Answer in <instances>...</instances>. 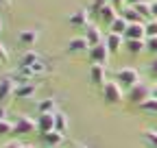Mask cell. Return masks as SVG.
<instances>
[{"label": "cell", "mask_w": 157, "mask_h": 148, "mask_svg": "<svg viewBox=\"0 0 157 148\" xmlns=\"http://www.w3.org/2000/svg\"><path fill=\"white\" fill-rule=\"evenodd\" d=\"M101 94H103L105 102H109V105H118V102L124 100V89L120 87V83H118V81H107V83L101 87Z\"/></svg>", "instance_id": "obj_1"}, {"label": "cell", "mask_w": 157, "mask_h": 148, "mask_svg": "<svg viewBox=\"0 0 157 148\" xmlns=\"http://www.w3.org/2000/svg\"><path fill=\"white\" fill-rule=\"evenodd\" d=\"M116 81L120 83L122 89H131L133 85L140 83V74H137V70H133V68H120L116 72Z\"/></svg>", "instance_id": "obj_2"}, {"label": "cell", "mask_w": 157, "mask_h": 148, "mask_svg": "<svg viewBox=\"0 0 157 148\" xmlns=\"http://www.w3.org/2000/svg\"><path fill=\"white\" fill-rule=\"evenodd\" d=\"M124 98H127L131 105H140V102H144L146 98H151V87H148L146 83H137V85H133L131 89H127Z\"/></svg>", "instance_id": "obj_3"}, {"label": "cell", "mask_w": 157, "mask_h": 148, "mask_svg": "<svg viewBox=\"0 0 157 148\" xmlns=\"http://www.w3.org/2000/svg\"><path fill=\"white\" fill-rule=\"evenodd\" d=\"M109 48H107V44L103 42V44H96V46H92L90 48V52H87V57H90V61L92 63H98V65H107V61H109Z\"/></svg>", "instance_id": "obj_4"}, {"label": "cell", "mask_w": 157, "mask_h": 148, "mask_svg": "<svg viewBox=\"0 0 157 148\" xmlns=\"http://www.w3.org/2000/svg\"><path fill=\"white\" fill-rule=\"evenodd\" d=\"M37 128V122L31 120L29 116H17V120L13 122V133L17 135H26V133H33Z\"/></svg>", "instance_id": "obj_5"}, {"label": "cell", "mask_w": 157, "mask_h": 148, "mask_svg": "<svg viewBox=\"0 0 157 148\" xmlns=\"http://www.w3.org/2000/svg\"><path fill=\"white\" fill-rule=\"evenodd\" d=\"M35 122H37V133L42 135V137L46 133L55 131V113H39Z\"/></svg>", "instance_id": "obj_6"}, {"label": "cell", "mask_w": 157, "mask_h": 148, "mask_svg": "<svg viewBox=\"0 0 157 148\" xmlns=\"http://www.w3.org/2000/svg\"><path fill=\"white\" fill-rule=\"evenodd\" d=\"M124 39H146V22H131L124 31Z\"/></svg>", "instance_id": "obj_7"}, {"label": "cell", "mask_w": 157, "mask_h": 148, "mask_svg": "<svg viewBox=\"0 0 157 148\" xmlns=\"http://www.w3.org/2000/svg\"><path fill=\"white\" fill-rule=\"evenodd\" d=\"M107 65H98V63H92L90 65V81L94 83V85H105L107 81Z\"/></svg>", "instance_id": "obj_8"}, {"label": "cell", "mask_w": 157, "mask_h": 148, "mask_svg": "<svg viewBox=\"0 0 157 148\" xmlns=\"http://www.w3.org/2000/svg\"><path fill=\"white\" fill-rule=\"evenodd\" d=\"M66 50H68L70 54L90 52V44H87V39H85V37H72V39L68 42V46H66Z\"/></svg>", "instance_id": "obj_9"}, {"label": "cell", "mask_w": 157, "mask_h": 148, "mask_svg": "<svg viewBox=\"0 0 157 148\" xmlns=\"http://www.w3.org/2000/svg\"><path fill=\"white\" fill-rule=\"evenodd\" d=\"M85 39H87L90 48L96 46V44H103V33H101V28L94 26V24H87V26H85Z\"/></svg>", "instance_id": "obj_10"}, {"label": "cell", "mask_w": 157, "mask_h": 148, "mask_svg": "<svg viewBox=\"0 0 157 148\" xmlns=\"http://www.w3.org/2000/svg\"><path fill=\"white\" fill-rule=\"evenodd\" d=\"M13 91H15V81L11 76L0 79V102L7 100L9 96H13Z\"/></svg>", "instance_id": "obj_11"}, {"label": "cell", "mask_w": 157, "mask_h": 148, "mask_svg": "<svg viewBox=\"0 0 157 148\" xmlns=\"http://www.w3.org/2000/svg\"><path fill=\"white\" fill-rule=\"evenodd\" d=\"M118 15H120V13H118V9H116V7H111V5H105L101 11H98V20H101V22H105L107 26H111V22L116 20Z\"/></svg>", "instance_id": "obj_12"}, {"label": "cell", "mask_w": 157, "mask_h": 148, "mask_svg": "<svg viewBox=\"0 0 157 148\" xmlns=\"http://www.w3.org/2000/svg\"><path fill=\"white\" fill-rule=\"evenodd\" d=\"M105 44H107L109 52L113 54V52H118V50L122 48V44H124V37H122V35H116V33H109V35H107V39H105Z\"/></svg>", "instance_id": "obj_13"}, {"label": "cell", "mask_w": 157, "mask_h": 148, "mask_svg": "<svg viewBox=\"0 0 157 148\" xmlns=\"http://www.w3.org/2000/svg\"><path fill=\"white\" fill-rule=\"evenodd\" d=\"M124 48L131 54H140L142 50H146V39H124Z\"/></svg>", "instance_id": "obj_14"}, {"label": "cell", "mask_w": 157, "mask_h": 148, "mask_svg": "<svg viewBox=\"0 0 157 148\" xmlns=\"http://www.w3.org/2000/svg\"><path fill=\"white\" fill-rule=\"evenodd\" d=\"M35 94V85L33 83H22V85H15V91H13V96L15 98H29Z\"/></svg>", "instance_id": "obj_15"}, {"label": "cell", "mask_w": 157, "mask_h": 148, "mask_svg": "<svg viewBox=\"0 0 157 148\" xmlns=\"http://www.w3.org/2000/svg\"><path fill=\"white\" fill-rule=\"evenodd\" d=\"M70 24L72 26H87V11H83V9H78V11H74L72 15H70Z\"/></svg>", "instance_id": "obj_16"}, {"label": "cell", "mask_w": 157, "mask_h": 148, "mask_svg": "<svg viewBox=\"0 0 157 148\" xmlns=\"http://www.w3.org/2000/svg\"><path fill=\"white\" fill-rule=\"evenodd\" d=\"M37 37H39V33H37V31H20V33H17V42H20V44L31 46V44H35V42H37Z\"/></svg>", "instance_id": "obj_17"}, {"label": "cell", "mask_w": 157, "mask_h": 148, "mask_svg": "<svg viewBox=\"0 0 157 148\" xmlns=\"http://www.w3.org/2000/svg\"><path fill=\"white\" fill-rule=\"evenodd\" d=\"M137 107H140V111H144V113H148V116H157V98L155 96L146 98L144 102H140Z\"/></svg>", "instance_id": "obj_18"}, {"label": "cell", "mask_w": 157, "mask_h": 148, "mask_svg": "<svg viewBox=\"0 0 157 148\" xmlns=\"http://www.w3.org/2000/svg\"><path fill=\"white\" fill-rule=\"evenodd\" d=\"M127 26H129V22L124 20L122 15H118L116 20L111 22V26H109V28H111L109 33H116V35H122V37H124V31H127Z\"/></svg>", "instance_id": "obj_19"}, {"label": "cell", "mask_w": 157, "mask_h": 148, "mask_svg": "<svg viewBox=\"0 0 157 148\" xmlns=\"http://www.w3.org/2000/svg\"><path fill=\"white\" fill-rule=\"evenodd\" d=\"M44 142L50 146V148H57V146H61L63 144V133H59V131H50L44 135Z\"/></svg>", "instance_id": "obj_20"}, {"label": "cell", "mask_w": 157, "mask_h": 148, "mask_svg": "<svg viewBox=\"0 0 157 148\" xmlns=\"http://www.w3.org/2000/svg\"><path fill=\"white\" fill-rule=\"evenodd\" d=\"M120 15L124 17L129 24H131V22H144V20H142V15L135 11V7H124V9L120 11Z\"/></svg>", "instance_id": "obj_21"}, {"label": "cell", "mask_w": 157, "mask_h": 148, "mask_svg": "<svg viewBox=\"0 0 157 148\" xmlns=\"http://www.w3.org/2000/svg\"><path fill=\"white\" fill-rule=\"evenodd\" d=\"M55 131H59V133L68 131V118H66V113H61V111H55Z\"/></svg>", "instance_id": "obj_22"}, {"label": "cell", "mask_w": 157, "mask_h": 148, "mask_svg": "<svg viewBox=\"0 0 157 148\" xmlns=\"http://www.w3.org/2000/svg\"><path fill=\"white\" fill-rule=\"evenodd\" d=\"M55 109H57V102L52 98H46L37 105V113H55Z\"/></svg>", "instance_id": "obj_23"}, {"label": "cell", "mask_w": 157, "mask_h": 148, "mask_svg": "<svg viewBox=\"0 0 157 148\" xmlns=\"http://www.w3.org/2000/svg\"><path fill=\"white\" fill-rule=\"evenodd\" d=\"M142 137H144V142L148 144V148H157V131H153V128H146Z\"/></svg>", "instance_id": "obj_24"}, {"label": "cell", "mask_w": 157, "mask_h": 148, "mask_svg": "<svg viewBox=\"0 0 157 148\" xmlns=\"http://www.w3.org/2000/svg\"><path fill=\"white\" fill-rule=\"evenodd\" d=\"M9 133H13V122L2 120V122H0V137H5V135H9Z\"/></svg>", "instance_id": "obj_25"}, {"label": "cell", "mask_w": 157, "mask_h": 148, "mask_svg": "<svg viewBox=\"0 0 157 148\" xmlns=\"http://www.w3.org/2000/svg\"><path fill=\"white\" fill-rule=\"evenodd\" d=\"M146 37H157V20L146 22Z\"/></svg>", "instance_id": "obj_26"}, {"label": "cell", "mask_w": 157, "mask_h": 148, "mask_svg": "<svg viewBox=\"0 0 157 148\" xmlns=\"http://www.w3.org/2000/svg\"><path fill=\"white\" fill-rule=\"evenodd\" d=\"M146 50L157 57V37H146Z\"/></svg>", "instance_id": "obj_27"}, {"label": "cell", "mask_w": 157, "mask_h": 148, "mask_svg": "<svg viewBox=\"0 0 157 148\" xmlns=\"http://www.w3.org/2000/svg\"><path fill=\"white\" fill-rule=\"evenodd\" d=\"M105 5H109V0H94V2H92V7H90V11L98 15V11H101Z\"/></svg>", "instance_id": "obj_28"}, {"label": "cell", "mask_w": 157, "mask_h": 148, "mask_svg": "<svg viewBox=\"0 0 157 148\" xmlns=\"http://www.w3.org/2000/svg\"><path fill=\"white\" fill-rule=\"evenodd\" d=\"M109 5H111V7H116V9H118V13H120V11L124 9V5H127V0H109Z\"/></svg>", "instance_id": "obj_29"}, {"label": "cell", "mask_w": 157, "mask_h": 148, "mask_svg": "<svg viewBox=\"0 0 157 148\" xmlns=\"http://www.w3.org/2000/svg\"><path fill=\"white\" fill-rule=\"evenodd\" d=\"M7 59H9V52H7V48L2 44H0V63H5Z\"/></svg>", "instance_id": "obj_30"}, {"label": "cell", "mask_w": 157, "mask_h": 148, "mask_svg": "<svg viewBox=\"0 0 157 148\" xmlns=\"http://www.w3.org/2000/svg\"><path fill=\"white\" fill-rule=\"evenodd\" d=\"M151 17L157 20V0H151Z\"/></svg>", "instance_id": "obj_31"}, {"label": "cell", "mask_w": 157, "mask_h": 148, "mask_svg": "<svg viewBox=\"0 0 157 148\" xmlns=\"http://www.w3.org/2000/svg\"><path fill=\"white\" fill-rule=\"evenodd\" d=\"M151 72H153L155 76H157V57H155V59L151 61Z\"/></svg>", "instance_id": "obj_32"}, {"label": "cell", "mask_w": 157, "mask_h": 148, "mask_svg": "<svg viewBox=\"0 0 157 148\" xmlns=\"http://www.w3.org/2000/svg\"><path fill=\"white\" fill-rule=\"evenodd\" d=\"M140 2H148V0H127L129 7H135V5H140Z\"/></svg>", "instance_id": "obj_33"}, {"label": "cell", "mask_w": 157, "mask_h": 148, "mask_svg": "<svg viewBox=\"0 0 157 148\" xmlns=\"http://www.w3.org/2000/svg\"><path fill=\"white\" fill-rule=\"evenodd\" d=\"M2 120H7V111H5V107H0V122Z\"/></svg>", "instance_id": "obj_34"}, {"label": "cell", "mask_w": 157, "mask_h": 148, "mask_svg": "<svg viewBox=\"0 0 157 148\" xmlns=\"http://www.w3.org/2000/svg\"><path fill=\"white\" fill-rule=\"evenodd\" d=\"M151 96H155V98H157V85H155V87H151Z\"/></svg>", "instance_id": "obj_35"}, {"label": "cell", "mask_w": 157, "mask_h": 148, "mask_svg": "<svg viewBox=\"0 0 157 148\" xmlns=\"http://www.w3.org/2000/svg\"><path fill=\"white\" fill-rule=\"evenodd\" d=\"M7 5V0H0V7H5Z\"/></svg>", "instance_id": "obj_36"}, {"label": "cell", "mask_w": 157, "mask_h": 148, "mask_svg": "<svg viewBox=\"0 0 157 148\" xmlns=\"http://www.w3.org/2000/svg\"><path fill=\"white\" fill-rule=\"evenodd\" d=\"M17 148H33V146H26V144H24V146H17Z\"/></svg>", "instance_id": "obj_37"}, {"label": "cell", "mask_w": 157, "mask_h": 148, "mask_svg": "<svg viewBox=\"0 0 157 148\" xmlns=\"http://www.w3.org/2000/svg\"><path fill=\"white\" fill-rule=\"evenodd\" d=\"M0 31H2V22H0Z\"/></svg>", "instance_id": "obj_38"}, {"label": "cell", "mask_w": 157, "mask_h": 148, "mask_svg": "<svg viewBox=\"0 0 157 148\" xmlns=\"http://www.w3.org/2000/svg\"><path fill=\"white\" fill-rule=\"evenodd\" d=\"M83 148H87V146H83Z\"/></svg>", "instance_id": "obj_39"}]
</instances>
